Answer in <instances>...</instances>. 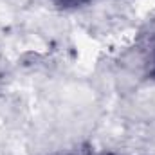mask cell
<instances>
[{"label":"cell","mask_w":155,"mask_h":155,"mask_svg":"<svg viewBox=\"0 0 155 155\" xmlns=\"http://www.w3.org/2000/svg\"><path fill=\"white\" fill-rule=\"evenodd\" d=\"M153 74H155V72H153Z\"/></svg>","instance_id":"7a4b0ae2"},{"label":"cell","mask_w":155,"mask_h":155,"mask_svg":"<svg viewBox=\"0 0 155 155\" xmlns=\"http://www.w3.org/2000/svg\"><path fill=\"white\" fill-rule=\"evenodd\" d=\"M63 2H71V4H78V2H85V0H63Z\"/></svg>","instance_id":"6da1fadb"}]
</instances>
